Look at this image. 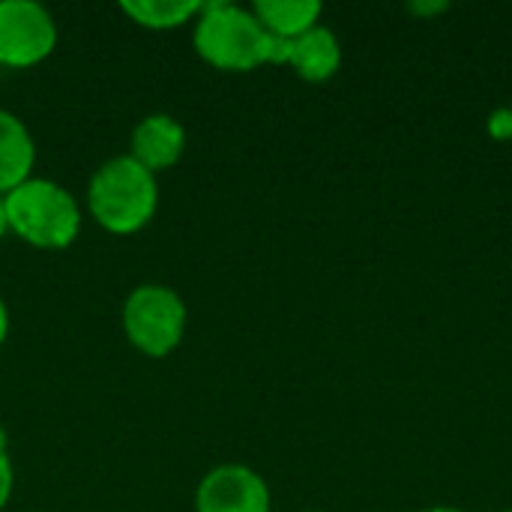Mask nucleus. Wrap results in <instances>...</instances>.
I'll use <instances>...</instances> for the list:
<instances>
[{"label":"nucleus","instance_id":"f257e3e1","mask_svg":"<svg viewBox=\"0 0 512 512\" xmlns=\"http://www.w3.org/2000/svg\"><path fill=\"white\" fill-rule=\"evenodd\" d=\"M192 45L204 63L222 72H252L273 63L276 36L264 30L252 6L237 3H201L192 21Z\"/></svg>","mask_w":512,"mask_h":512},{"label":"nucleus","instance_id":"f03ea898","mask_svg":"<svg viewBox=\"0 0 512 512\" xmlns=\"http://www.w3.org/2000/svg\"><path fill=\"white\" fill-rule=\"evenodd\" d=\"M87 210L108 234H138L159 210V180L129 153L114 156L93 171L87 183Z\"/></svg>","mask_w":512,"mask_h":512},{"label":"nucleus","instance_id":"7ed1b4c3","mask_svg":"<svg viewBox=\"0 0 512 512\" xmlns=\"http://www.w3.org/2000/svg\"><path fill=\"white\" fill-rule=\"evenodd\" d=\"M9 234L42 252L69 249L81 234V204L75 195L45 177H30L3 195Z\"/></svg>","mask_w":512,"mask_h":512},{"label":"nucleus","instance_id":"20e7f679","mask_svg":"<svg viewBox=\"0 0 512 512\" xmlns=\"http://www.w3.org/2000/svg\"><path fill=\"white\" fill-rule=\"evenodd\" d=\"M123 333L144 357H168L186 336L189 309L183 297L159 282H144L129 291L123 312Z\"/></svg>","mask_w":512,"mask_h":512},{"label":"nucleus","instance_id":"39448f33","mask_svg":"<svg viewBox=\"0 0 512 512\" xmlns=\"http://www.w3.org/2000/svg\"><path fill=\"white\" fill-rule=\"evenodd\" d=\"M57 48L54 15L36 0H0V66L27 69Z\"/></svg>","mask_w":512,"mask_h":512},{"label":"nucleus","instance_id":"423d86ee","mask_svg":"<svg viewBox=\"0 0 512 512\" xmlns=\"http://www.w3.org/2000/svg\"><path fill=\"white\" fill-rule=\"evenodd\" d=\"M267 480L246 465H216L195 489V512H270Z\"/></svg>","mask_w":512,"mask_h":512},{"label":"nucleus","instance_id":"0eeeda50","mask_svg":"<svg viewBox=\"0 0 512 512\" xmlns=\"http://www.w3.org/2000/svg\"><path fill=\"white\" fill-rule=\"evenodd\" d=\"M186 153V129L171 114H147L129 135V156L150 174L174 168Z\"/></svg>","mask_w":512,"mask_h":512},{"label":"nucleus","instance_id":"6e6552de","mask_svg":"<svg viewBox=\"0 0 512 512\" xmlns=\"http://www.w3.org/2000/svg\"><path fill=\"white\" fill-rule=\"evenodd\" d=\"M303 81L324 84L342 66V45L336 33L324 24H315L297 39H288V63Z\"/></svg>","mask_w":512,"mask_h":512},{"label":"nucleus","instance_id":"1a4fd4ad","mask_svg":"<svg viewBox=\"0 0 512 512\" xmlns=\"http://www.w3.org/2000/svg\"><path fill=\"white\" fill-rule=\"evenodd\" d=\"M33 165H36V144L30 129L18 114L0 108V195L30 180Z\"/></svg>","mask_w":512,"mask_h":512},{"label":"nucleus","instance_id":"9d476101","mask_svg":"<svg viewBox=\"0 0 512 512\" xmlns=\"http://www.w3.org/2000/svg\"><path fill=\"white\" fill-rule=\"evenodd\" d=\"M255 18L276 39H297L312 30L324 12L318 0H258L252 3Z\"/></svg>","mask_w":512,"mask_h":512},{"label":"nucleus","instance_id":"9b49d317","mask_svg":"<svg viewBox=\"0 0 512 512\" xmlns=\"http://www.w3.org/2000/svg\"><path fill=\"white\" fill-rule=\"evenodd\" d=\"M120 12L144 30H177L192 24L201 12V3L192 0H123Z\"/></svg>","mask_w":512,"mask_h":512},{"label":"nucleus","instance_id":"f8f14e48","mask_svg":"<svg viewBox=\"0 0 512 512\" xmlns=\"http://www.w3.org/2000/svg\"><path fill=\"white\" fill-rule=\"evenodd\" d=\"M12 489H15V468H12L9 447H6V432H3V426H0V512L9 504Z\"/></svg>","mask_w":512,"mask_h":512},{"label":"nucleus","instance_id":"ddd939ff","mask_svg":"<svg viewBox=\"0 0 512 512\" xmlns=\"http://www.w3.org/2000/svg\"><path fill=\"white\" fill-rule=\"evenodd\" d=\"M489 132L495 138H512V114L510 108H501L489 117Z\"/></svg>","mask_w":512,"mask_h":512},{"label":"nucleus","instance_id":"4468645a","mask_svg":"<svg viewBox=\"0 0 512 512\" xmlns=\"http://www.w3.org/2000/svg\"><path fill=\"white\" fill-rule=\"evenodd\" d=\"M447 3H411V12L417 15H432V12H444Z\"/></svg>","mask_w":512,"mask_h":512},{"label":"nucleus","instance_id":"2eb2a0df","mask_svg":"<svg viewBox=\"0 0 512 512\" xmlns=\"http://www.w3.org/2000/svg\"><path fill=\"white\" fill-rule=\"evenodd\" d=\"M9 336V309H6V300L0 297V348Z\"/></svg>","mask_w":512,"mask_h":512},{"label":"nucleus","instance_id":"dca6fc26","mask_svg":"<svg viewBox=\"0 0 512 512\" xmlns=\"http://www.w3.org/2000/svg\"><path fill=\"white\" fill-rule=\"evenodd\" d=\"M9 234V222H6V207H3V195H0V240Z\"/></svg>","mask_w":512,"mask_h":512},{"label":"nucleus","instance_id":"f3484780","mask_svg":"<svg viewBox=\"0 0 512 512\" xmlns=\"http://www.w3.org/2000/svg\"><path fill=\"white\" fill-rule=\"evenodd\" d=\"M420 512H465V510H459V507H426V510H420Z\"/></svg>","mask_w":512,"mask_h":512},{"label":"nucleus","instance_id":"a211bd4d","mask_svg":"<svg viewBox=\"0 0 512 512\" xmlns=\"http://www.w3.org/2000/svg\"><path fill=\"white\" fill-rule=\"evenodd\" d=\"M510 114H512V105H510Z\"/></svg>","mask_w":512,"mask_h":512},{"label":"nucleus","instance_id":"6ab92c4d","mask_svg":"<svg viewBox=\"0 0 512 512\" xmlns=\"http://www.w3.org/2000/svg\"><path fill=\"white\" fill-rule=\"evenodd\" d=\"M504 512H512V510H504Z\"/></svg>","mask_w":512,"mask_h":512}]
</instances>
